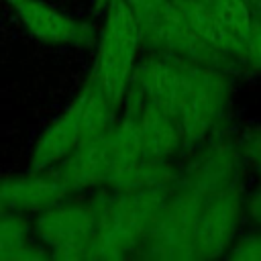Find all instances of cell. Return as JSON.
<instances>
[{"instance_id": "cell-2", "label": "cell", "mask_w": 261, "mask_h": 261, "mask_svg": "<svg viewBox=\"0 0 261 261\" xmlns=\"http://www.w3.org/2000/svg\"><path fill=\"white\" fill-rule=\"evenodd\" d=\"M243 153L230 139H210L171 181L169 194L139 251L141 259L188 261L194 226L220 188L241 179Z\"/></svg>"}, {"instance_id": "cell-1", "label": "cell", "mask_w": 261, "mask_h": 261, "mask_svg": "<svg viewBox=\"0 0 261 261\" xmlns=\"http://www.w3.org/2000/svg\"><path fill=\"white\" fill-rule=\"evenodd\" d=\"M126 96L161 108L179 128L184 147L212 139L230 104V80L224 69L151 53L137 63Z\"/></svg>"}, {"instance_id": "cell-4", "label": "cell", "mask_w": 261, "mask_h": 261, "mask_svg": "<svg viewBox=\"0 0 261 261\" xmlns=\"http://www.w3.org/2000/svg\"><path fill=\"white\" fill-rule=\"evenodd\" d=\"M116 112L118 110L110 104L98 84L88 77L73 102L39 137L31 157V169L45 171L55 167L69 153L112 124Z\"/></svg>"}, {"instance_id": "cell-8", "label": "cell", "mask_w": 261, "mask_h": 261, "mask_svg": "<svg viewBox=\"0 0 261 261\" xmlns=\"http://www.w3.org/2000/svg\"><path fill=\"white\" fill-rule=\"evenodd\" d=\"M27 31L45 43L59 45H88L96 37V29L80 22L41 0H8Z\"/></svg>"}, {"instance_id": "cell-9", "label": "cell", "mask_w": 261, "mask_h": 261, "mask_svg": "<svg viewBox=\"0 0 261 261\" xmlns=\"http://www.w3.org/2000/svg\"><path fill=\"white\" fill-rule=\"evenodd\" d=\"M67 194H71L69 188L53 169L0 181V206L4 212H43L49 206L63 202Z\"/></svg>"}, {"instance_id": "cell-12", "label": "cell", "mask_w": 261, "mask_h": 261, "mask_svg": "<svg viewBox=\"0 0 261 261\" xmlns=\"http://www.w3.org/2000/svg\"><path fill=\"white\" fill-rule=\"evenodd\" d=\"M228 259L234 261H261V230L253 234H245L226 251Z\"/></svg>"}, {"instance_id": "cell-15", "label": "cell", "mask_w": 261, "mask_h": 261, "mask_svg": "<svg viewBox=\"0 0 261 261\" xmlns=\"http://www.w3.org/2000/svg\"><path fill=\"white\" fill-rule=\"evenodd\" d=\"M245 212L247 216L257 224L261 226V179H259V186L253 190V194L249 196L247 204H245Z\"/></svg>"}, {"instance_id": "cell-14", "label": "cell", "mask_w": 261, "mask_h": 261, "mask_svg": "<svg viewBox=\"0 0 261 261\" xmlns=\"http://www.w3.org/2000/svg\"><path fill=\"white\" fill-rule=\"evenodd\" d=\"M239 147H241L243 159H245L251 167H255V169L259 171V175H261V128L249 130V133L241 139Z\"/></svg>"}, {"instance_id": "cell-11", "label": "cell", "mask_w": 261, "mask_h": 261, "mask_svg": "<svg viewBox=\"0 0 261 261\" xmlns=\"http://www.w3.org/2000/svg\"><path fill=\"white\" fill-rule=\"evenodd\" d=\"M241 65L249 67L253 71H261V10L253 12L251 31L243 45V57Z\"/></svg>"}, {"instance_id": "cell-7", "label": "cell", "mask_w": 261, "mask_h": 261, "mask_svg": "<svg viewBox=\"0 0 261 261\" xmlns=\"http://www.w3.org/2000/svg\"><path fill=\"white\" fill-rule=\"evenodd\" d=\"M245 196L241 179L220 188L208 200L204 212L200 214L192 241L188 247V261L214 259L226 255L232 245L234 232L239 228L241 218L245 216Z\"/></svg>"}, {"instance_id": "cell-17", "label": "cell", "mask_w": 261, "mask_h": 261, "mask_svg": "<svg viewBox=\"0 0 261 261\" xmlns=\"http://www.w3.org/2000/svg\"><path fill=\"white\" fill-rule=\"evenodd\" d=\"M2 212H4V210H2V206H0V214H2Z\"/></svg>"}, {"instance_id": "cell-3", "label": "cell", "mask_w": 261, "mask_h": 261, "mask_svg": "<svg viewBox=\"0 0 261 261\" xmlns=\"http://www.w3.org/2000/svg\"><path fill=\"white\" fill-rule=\"evenodd\" d=\"M171 184L141 190H102L98 232L90 259L137 257Z\"/></svg>"}, {"instance_id": "cell-10", "label": "cell", "mask_w": 261, "mask_h": 261, "mask_svg": "<svg viewBox=\"0 0 261 261\" xmlns=\"http://www.w3.org/2000/svg\"><path fill=\"white\" fill-rule=\"evenodd\" d=\"M47 251L29 241V224L18 214H0V259H43Z\"/></svg>"}, {"instance_id": "cell-5", "label": "cell", "mask_w": 261, "mask_h": 261, "mask_svg": "<svg viewBox=\"0 0 261 261\" xmlns=\"http://www.w3.org/2000/svg\"><path fill=\"white\" fill-rule=\"evenodd\" d=\"M141 47L143 31L133 10L124 0H110L90 77L116 110L122 106L128 92Z\"/></svg>"}, {"instance_id": "cell-6", "label": "cell", "mask_w": 261, "mask_h": 261, "mask_svg": "<svg viewBox=\"0 0 261 261\" xmlns=\"http://www.w3.org/2000/svg\"><path fill=\"white\" fill-rule=\"evenodd\" d=\"M102 192L84 202H57L39 212L37 234L49 257L55 259H90L98 232Z\"/></svg>"}, {"instance_id": "cell-16", "label": "cell", "mask_w": 261, "mask_h": 261, "mask_svg": "<svg viewBox=\"0 0 261 261\" xmlns=\"http://www.w3.org/2000/svg\"><path fill=\"white\" fill-rule=\"evenodd\" d=\"M249 4H251V8H253V12L261 10V0H249Z\"/></svg>"}, {"instance_id": "cell-13", "label": "cell", "mask_w": 261, "mask_h": 261, "mask_svg": "<svg viewBox=\"0 0 261 261\" xmlns=\"http://www.w3.org/2000/svg\"><path fill=\"white\" fill-rule=\"evenodd\" d=\"M124 2L133 10V14L139 20V27L143 31L155 20V16L161 12V8L167 0H124Z\"/></svg>"}]
</instances>
